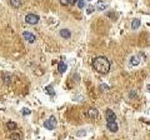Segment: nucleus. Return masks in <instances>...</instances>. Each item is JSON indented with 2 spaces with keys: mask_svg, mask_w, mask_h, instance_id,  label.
<instances>
[{
  "mask_svg": "<svg viewBox=\"0 0 150 140\" xmlns=\"http://www.w3.org/2000/svg\"><path fill=\"white\" fill-rule=\"evenodd\" d=\"M146 90H148V91H149V93H150V84H149V85H148V86H146Z\"/></svg>",
  "mask_w": 150,
  "mask_h": 140,
  "instance_id": "27",
  "label": "nucleus"
},
{
  "mask_svg": "<svg viewBox=\"0 0 150 140\" xmlns=\"http://www.w3.org/2000/svg\"><path fill=\"white\" fill-rule=\"evenodd\" d=\"M78 1H79V0H69V4L70 5H75V4H78Z\"/></svg>",
  "mask_w": 150,
  "mask_h": 140,
  "instance_id": "25",
  "label": "nucleus"
},
{
  "mask_svg": "<svg viewBox=\"0 0 150 140\" xmlns=\"http://www.w3.org/2000/svg\"><path fill=\"white\" fill-rule=\"evenodd\" d=\"M86 135V130L85 129H81V130H79L76 133V136H85Z\"/></svg>",
  "mask_w": 150,
  "mask_h": 140,
  "instance_id": "19",
  "label": "nucleus"
},
{
  "mask_svg": "<svg viewBox=\"0 0 150 140\" xmlns=\"http://www.w3.org/2000/svg\"><path fill=\"white\" fill-rule=\"evenodd\" d=\"M55 126H56V119H55V116H50L48 120H45L44 123V128L48 129V130H54Z\"/></svg>",
  "mask_w": 150,
  "mask_h": 140,
  "instance_id": "3",
  "label": "nucleus"
},
{
  "mask_svg": "<svg viewBox=\"0 0 150 140\" xmlns=\"http://www.w3.org/2000/svg\"><path fill=\"white\" fill-rule=\"evenodd\" d=\"M66 69H68V65H66L64 61H60V63L58 64V70H59V73L64 74V73L66 71Z\"/></svg>",
  "mask_w": 150,
  "mask_h": 140,
  "instance_id": "12",
  "label": "nucleus"
},
{
  "mask_svg": "<svg viewBox=\"0 0 150 140\" xmlns=\"http://www.w3.org/2000/svg\"><path fill=\"white\" fill-rule=\"evenodd\" d=\"M10 140H21V134L13 133L11 135H10Z\"/></svg>",
  "mask_w": 150,
  "mask_h": 140,
  "instance_id": "17",
  "label": "nucleus"
},
{
  "mask_svg": "<svg viewBox=\"0 0 150 140\" xmlns=\"http://www.w3.org/2000/svg\"><path fill=\"white\" fill-rule=\"evenodd\" d=\"M45 93H48L49 95H55V91H54V88L51 86V85H48V86H45Z\"/></svg>",
  "mask_w": 150,
  "mask_h": 140,
  "instance_id": "16",
  "label": "nucleus"
},
{
  "mask_svg": "<svg viewBox=\"0 0 150 140\" xmlns=\"http://www.w3.org/2000/svg\"><path fill=\"white\" fill-rule=\"evenodd\" d=\"M73 99L76 100V101H81V100H83V96H81V95H75V96H73Z\"/></svg>",
  "mask_w": 150,
  "mask_h": 140,
  "instance_id": "23",
  "label": "nucleus"
},
{
  "mask_svg": "<svg viewBox=\"0 0 150 140\" xmlns=\"http://www.w3.org/2000/svg\"><path fill=\"white\" fill-rule=\"evenodd\" d=\"M89 1H91V0H89Z\"/></svg>",
  "mask_w": 150,
  "mask_h": 140,
  "instance_id": "28",
  "label": "nucleus"
},
{
  "mask_svg": "<svg viewBox=\"0 0 150 140\" xmlns=\"http://www.w3.org/2000/svg\"><path fill=\"white\" fill-rule=\"evenodd\" d=\"M140 25H141L140 19H133V21H131V29H133V30L139 29V28H140Z\"/></svg>",
  "mask_w": 150,
  "mask_h": 140,
  "instance_id": "10",
  "label": "nucleus"
},
{
  "mask_svg": "<svg viewBox=\"0 0 150 140\" xmlns=\"http://www.w3.org/2000/svg\"><path fill=\"white\" fill-rule=\"evenodd\" d=\"M94 11V6H88V10H86V13L88 14H91Z\"/></svg>",
  "mask_w": 150,
  "mask_h": 140,
  "instance_id": "24",
  "label": "nucleus"
},
{
  "mask_svg": "<svg viewBox=\"0 0 150 140\" xmlns=\"http://www.w3.org/2000/svg\"><path fill=\"white\" fill-rule=\"evenodd\" d=\"M136 96V91H131L130 93V98H135Z\"/></svg>",
  "mask_w": 150,
  "mask_h": 140,
  "instance_id": "26",
  "label": "nucleus"
},
{
  "mask_svg": "<svg viewBox=\"0 0 150 140\" xmlns=\"http://www.w3.org/2000/svg\"><path fill=\"white\" fill-rule=\"evenodd\" d=\"M110 61L105 58V56H96L95 59L93 60V68L96 73L101 75L108 74L109 70H110Z\"/></svg>",
  "mask_w": 150,
  "mask_h": 140,
  "instance_id": "1",
  "label": "nucleus"
},
{
  "mask_svg": "<svg viewBox=\"0 0 150 140\" xmlns=\"http://www.w3.org/2000/svg\"><path fill=\"white\" fill-rule=\"evenodd\" d=\"M86 116H89L90 119H98V116H99V111H98V109L90 108V109L86 111Z\"/></svg>",
  "mask_w": 150,
  "mask_h": 140,
  "instance_id": "6",
  "label": "nucleus"
},
{
  "mask_svg": "<svg viewBox=\"0 0 150 140\" xmlns=\"http://www.w3.org/2000/svg\"><path fill=\"white\" fill-rule=\"evenodd\" d=\"M100 89H101V91H108L109 86L106 85V84H101V85H100Z\"/></svg>",
  "mask_w": 150,
  "mask_h": 140,
  "instance_id": "20",
  "label": "nucleus"
},
{
  "mask_svg": "<svg viewBox=\"0 0 150 140\" xmlns=\"http://www.w3.org/2000/svg\"><path fill=\"white\" fill-rule=\"evenodd\" d=\"M16 126H18V125H16L15 121H8L6 123V128L9 129V130H15Z\"/></svg>",
  "mask_w": 150,
  "mask_h": 140,
  "instance_id": "15",
  "label": "nucleus"
},
{
  "mask_svg": "<svg viewBox=\"0 0 150 140\" xmlns=\"http://www.w3.org/2000/svg\"><path fill=\"white\" fill-rule=\"evenodd\" d=\"M139 64H140L139 56H138V55H133V56L130 58V65H131V66H138Z\"/></svg>",
  "mask_w": 150,
  "mask_h": 140,
  "instance_id": "11",
  "label": "nucleus"
},
{
  "mask_svg": "<svg viewBox=\"0 0 150 140\" xmlns=\"http://www.w3.org/2000/svg\"><path fill=\"white\" fill-rule=\"evenodd\" d=\"M21 114H23L24 116L30 115V114H31V110H30V109H28V108H24L23 110H21Z\"/></svg>",
  "mask_w": 150,
  "mask_h": 140,
  "instance_id": "18",
  "label": "nucleus"
},
{
  "mask_svg": "<svg viewBox=\"0 0 150 140\" xmlns=\"http://www.w3.org/2000/svg\"><path fill=\"white\" fill-rule=\"evenodd\" d=\"M23 38L25 39L28 43H30V44L35 43V40H36V36H35L34 34H31L30 31H24V33H23Z\"/></svg>",
  "mask_w": 150,
  "mask_h": 140,
  "instance_id": "4",
  "label": "nucleus"
},
{
  "mask_svg": "<svg viewBox=\"0 0 150 140\" xmlns=\"http://www.w3.org/2000/svg\"><path fill=\"white\" fill-rule=\"evenodd\" d=\"M39 20H40L39 15H35V14H28V15L25 16V23L29 24V25H35V24H38Z\"/></svg>",
  "mask_w": 150,
  "mask_h": 140,
  "instance_id": "2",
  "label": "nucleus"
},
{
  "mask_svg": "<svg viewBox=\"0 0 150 140\" xmlns=\"http://www.w3.org/2000/svg\"><path fill=\"white\" fill-rule=\"evenodd\" d=\"M60 4H61L63 6H68V5H70L69 4V0H60Z\"/></svg>",
  "mask_w": 150,
  "mask_h": 140,
  "instance_id": "22",
  "label": "nucleus"
},
{
  "mask_svg": "<svg viewBox=\"0 0 150 140\" xmlns=\"http://www.w3.org/2000/svg\"><path fill=\"white\" fill-rule=\"evenodd\" d=\"M95 6H96V9H98V10H100V11H104V10H106L108 5L105 4V3L103 1V0H99V1L96 3V5H95Z\"/></svg>",
  "mask_w": 150,
  "mask_h": 140,
  "instance_id": "9",
  "label": "nucleus"
},
{
  "mask_svg": "<svg viewBox=\"0 0 150 140\" xmlns=\"http://www.w3.org/2000/svg\"><path fill=\"white\" fill-rule=\"evenodd\" d=\"M3 80H4V84H10L13 80V75L9 74V73H5L3 75Z\"/></svg>",
  "mask_w": 150,
  "mask_h": 140,
  "instance_id": "13",
  "label": "nucleus"
},
{
  "mask_svg": "<svg viewBox=\"0 0 150 140\" xmlns=\"http://www.w3.org/2000/svg\"><path fill=\"white\" fill-rule=\"evenodd\" d=\"M78 6H79L80 9H83L85 6V3H84V0H79V1H78Z\"/></svg>",
  "mask_w": 150,
  "mask_h": 140,
  "instance_id": "21",
  "label": "nucleus"
},
{
  "mask_svg": "<svg viewBox=\"0 0 150 140\" xmlns=\"http://www.w3.org/2000/svg\"><path fill=\"white\" fill-rule=\"evenodd\" d=\"M10 5H11L13 8H20L21 6V0H10Z\"/></svg>",
  "mask_w": 150,
  "mask_h": 140,
  "instance_id": "14",
  "label": "nucleus"
},
{
  "mask_svg": "<svg viewBox=\"0 0 150 140\" xmlns=\"http://www.w3.org/2000/svg\"><path fill=\"white\" fill-rule=\"evenodd\" d=\"M59 34H60V36L64 38V39H70L71 38V31L69 29H61V30L59 31Z\"/></svg>",
  "mask_w": 150,
  "mask_h": 140,
  "instance_id": "8",
  "label": "nucleus"
},
{
  "mask_svg": "<svg viewBox=\"0 0 150 140\" xmlns=\"http://www.w3.org/2000/svg\"><path fill=\"white\" fill-rule=\"evenodd\" d=\"M106 128L111 133H116L119 130V125L116 124V121H111V123H106Z\"/></svg>",
  "mask_w": 150,
  "mask_h": 140,
  "instance_id": "7",
  "label": "nucleus"
},
{
  "mask_svg": "<svg viewBox=\"0 0 150 140\" xmlns=\"http://www.w3.org/2000/svg\"><path fill=\"white\" fill-rule=\"evenodd\" d=\"M105 116H106V123H111V121L116 120V115L111 109H108L105 111Z\"/></svg>",
  "mask_w": 150,
  "mask_h": 140,
  "instance_id": "5",
  "label": "nucleus"
}]
</instances>
